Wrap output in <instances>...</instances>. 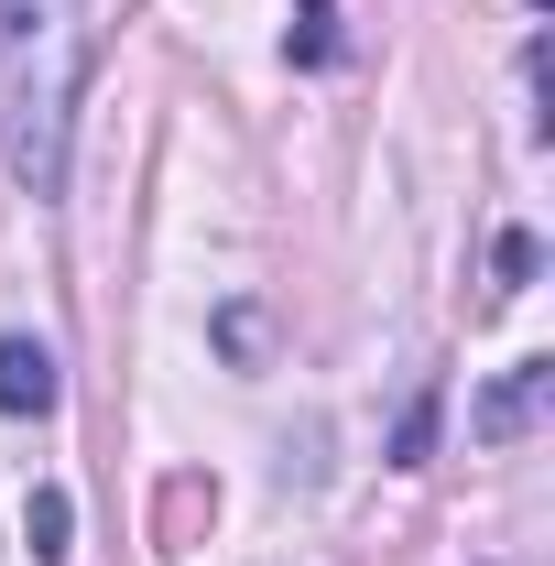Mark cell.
Instances as JSON below:
<instances>
[{"label": "cell", "mask_w": 555, "mask_h": 566, "mask_svg": "<svg viewBox=\"0 0 555 566\" xmlns=\"http://www.w3.org/2000/svg\"><path fill=\"white\" fill-rule=\"evenodd\" d=\"M98 55L87 0H0V153L33 197L66 186V120Z\"/></svg>", "instance_id": "1"}, {"label": "cell", "mask_w": 555, "mask_h": 566, "mask_svg": "<svg viewBox=\"0 0 555 566\" xmlns=\"http://www.w3.org/2000/svg\"><path fill=\"white\" fill-rule=\"evenodd\" d=\"M55 349L44 338H0V415H55Z\"/></svg>", "instance_id": "2"}, {"label": "cell", "mask_w": 555, "mask_h": 566, "mask_svg": "<svg viewBox=\"0 0 555 566\" xmlns=\"http://www.w3.org/2000/svg\"><path fill=\"white\" fill-rule=\"evenodd\" d=\"M545 403H555V370H545V359H523V370H512V381H501V392H490L469 424H480L490 447H501V436H523V424L545 415Z\"/></svg>", "instance_id": "3"}, {"label": "cell", "mask_w": 555, "mask_h": 566, "mask_svg": "<svg viewBox=\"0 0 555 566\" xmlns=\"http://www.w3.org/2000/svg\"><path fill=\"white\" fill-rule=\"evenodd\" d=\"M66 523H76V512H66V491H33V512H22V534H33V556H44V566L66 556Z\"/></svg>", "instance_id": "4"}, {"label": "cell", "mask_w": 555, "mask_h": 566, "mask_svg": "<svg viewBox=\"0 0 555 566\" xmlns=\"http://www.w3.org/2000/svg\"><path fill=\"white\" fill-rule=\"evenodd\" d=\"M425 447H436V392H425L415 415H404V436H392V469H415Z\"/></svg>", "instance_id": "5"}, {"label": "cell", "mask_w": 555, "mask_h": 566, "mask_svg": "<svg viewBox=\"0 0 555 566\" xmlns=\"http://www.w3.org/2000/svg\"><path fill=\"white\" fill-rule=\"evenodd\" d=\"M534 262H545V251H534V240L512 229V240H501V294H512V283H534Z\"/></svg>", "instance_id": "6"}, {"label": "cell", "mask_w": 555, "mask_h": 566, "mask_svg": "<svg viewBox=\"0 0 555 566\" xmlns=\"http://www.w3.org/2000/svg\"><path fill=\"white\" fill-rule=\"evenodd\" d=\"M294 55H305V66H327V0H305V33H294Z\"/></svg>", "instance_id": "7"}]
</instances>
